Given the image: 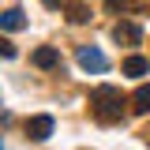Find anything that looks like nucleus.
<instances>
[{"instance_id":"1","label":"nucleus","mask_w":150,"mask_h":150,"mask_svg":"<svg viewBox=\"0 0 150 150\" xmlns=\"http://www.w3.org/2000/svg\"><path fill=\"white\" fill-rule=\"evenodd\" d=\"M124 105H128V98L116 90V86H94L90 90V109H94V116L105 120V124L120 120V116H124Z\"/></svg>"},{"instance_id":"2","label":"nucleus","mask_w":150,"mask_h":150,"mask_svg":"<svg viewBox=\"0 0 150 150\" xmlns=\"http://www.w3.org/2000/svg\"><path fill=\"white\" fill-rule=\"evenodd\" d=\"M75 60H79V68H83V71H94V75H101L105 68H109L105 53H101V49H94V45H79V49H75Z\"/></svg>"},{"instance_id":"3","label":"nucleus","mask_w":150,"mask_h":150,"mask_svg":"<svg viewBox=\"0 0 150 150\" xmlns=\"http://www.w3.org/2000/svg\"><path fill=\"white\" fill-rule=\"evenodd\" d=\"M112 41L116 45H139L143 41V26L139 23H116L112 26Z\"/></svg>"},{"instance_id":"4","label":"nucleus","mask_w":150,"mask_h":150,"mask_svg":"<svg viewBox=\"0 0 150 150\" xmlns=\"http://www.w3.org/2000/svg\"><path fill=\"white\" fill-rule=\"evenodd\" d=\"M53 116H45V112H41V116H30V120H26V135H30V139H34V143H45V139H49V135H53Z\"/></svg>"},{"instance_id":"5","label":"nucleus","mask_w":150,"mask_h":150,"mask_svg":"<svg viewBox=\"0 0 150 150\" xmlns=\"http://www.w3.org/2000/svg\"><path fill=\"white\" fill-rule=\"evenodd\" d=\"M34 68H41V71H53L56 64H60V49L56 45H41V49H34Z\"/></svg>"},{"instance_id":"6","label":"nucleus","mask_w":150,"mask_h":150,"mask_svg":"<svg viewBox=\"0 0 150 150\" xmlns=\"http://www.w3.org/2000/svg\"><path fill=\"white\" fill-rule=\"evenodd\" d=\"M0 26L15 34V30H23V26H26V15H23L19 8H8V11H0Z\"/></svg>"},{"instance_id":"7","label":"nucleus","mask_w":150,"mask_h":150,"mask_svg":"<svg viewBox=\"0 0 150 150\" xmlns=\"http://www.w3.org/2000/svg\"><path fill=\"white\" fill-rule=\"evenodd\" d=\"M120 71H124V75H131V79H143V75L150 71V60H146V56H128Z\"/></svg>"},{"instance_id":"8","label":"nucleus","mask_w":150,"mask_h":150,"mask_svg":"<svg viewBox=\"0 0 150 150\" xmlns=\"http://www.w3.org/2000/svg\"><path fill=\"white\" fill-rule=\"evenodd\" d=\"M131 105H135V112H150V83H143L131 94Z\"/></svg>"},{"instance_id":"9","label":"nucleus","mask_w":150,"mask_h":150,"mask_svg":"<svg viewBox=\"0 0 150 150\" xmlns=\"http://www.w3.org/2000/svg\"><path fill=\"white\" fill-rule=\"evenodd\" d=\"M105 8L109 11H139V8H146V0H105Z\"/></svg>"},{"instance_id":"10","label":"nucleus","mask_w":150,"mask_h":150,"mask_svg":"<svg viewBox=\"0 0 150 150\" xmlns=\"http://www.w3.org/2000/svg\"><path fill=\"white\" fill-rule=\"evenodd\" d=\"M68 19L79 26V23H86V19H90V8H86L83 0H75V4H68Z\"/></svg>"},{"instance_id":"11","label":"nucleus","mask_w":150,"mask_h":150,"mask_svg":"<svg viewBox=\"0 0 150 150\" xmlns=\"http://www.w3.org/2000/svg\"><path fill=\"white\" fill-rule=\"evenodd\" d=\"M0 53H4V56H15V45H11V41H0Z\"/></svg>"},{"instance_id":"12","label":"nucleus","mask_w":150,"mask_h":150,"mask_svg":"<svg viewBox=\"0 0 150 150\" xmlns=\"http://www.w3.org/2000/svg\"><path fill=\"white\" fill-rule=\"evenodd\" d=\"M41 4H45V8H60L64 0H41Z\"/></svg>"},{"instance_id":"13","label":"nucleus","mask_w":150,"mask_h":150,"mask_svg":"<svg viewBox=\"0 0 150 150\" xmlns=\"http://www.w3.org/2000/svg\"><path fill=\"white\" fill-rule=\"evenodd\" d=\"M0 150H4V139H0Z\"/></svg>"}]
</instances>
